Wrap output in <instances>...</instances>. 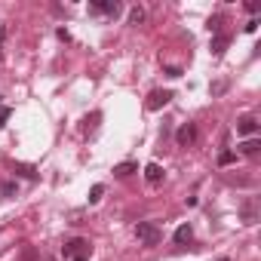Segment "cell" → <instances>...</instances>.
<instances>
[{"label": "cell", "mask_w": 261, "mask_h": 261, "mask_svg": "<svg viewBox=\"0 0 261 261\" xmlns=\"http://www.w3.org/2000/svg\"><path fill=\"white\" fill-rule=\"evenodd\" d=\"M169 98H172L169 89H154V92L148 95V111H160V108H166Z\"/></svg>", "instance_id": "6"}, {"label": "cell", "mask_w": 261, "mask_h": 261, "mask_svg": "<svg viewBox=\"0 0 261 261\" xmlns=\"http://www.w3.org/2000/svg\"><path fill=\"white\" fill-rule=\"evenodd\" d=\"M145 178H148L151 185H157V181L163 178V166H160V163H148V166H145Z\"/></svg>", "instance_id": "9"}, {"label": "cell", "mask_w": 261, "mask_h": 261, "mask_svg": "<svg viewBox=\"0 0 261 261\" xmlns=\"http://www.w3.org/2000/svg\"><path fill=\"white\" fill-rule=\"evenodd\" d=\"M218 261H227V258H218Z\"/></svg>", "instance_id": "23"}, {"label": "cell", "mask_w": 261, "mask_h": 261, "mask_svg": "<svg viewBox=\"0 0 261 261\" xmlns=\"http://www.w3.org/2000/svg\"><path fill=\"white\" fill-rule=\"evenodd\" d=\"M13 172H19V175H25V178H37V169H34V166H22V163H19V166H13Z\"/></svg>", "instance_id": "15"}, {"label": "cell", "mask_w": 261, "mask_h": 261, "mask_svg": "<svg viewBox=\"0 0 261 261\" xmlns=\"http://www.w3.org/2000/svg\"><path fill=\"white\" fill-rule=\"evenodd\" d=\"M74 261H86V255H77V258H74Z\"/></svg>", "instance_id": "22"}, {"label": "cell", "mask_w": 261, "mask_h": 261, "mask_svg": "<svg viewBox=\"0 0 261 261\" xmlns=\"http://www.w3.org/2000/svg\"><path fill=\"white\" fill-rule=\"evenodd\" d=\"M258 151H261V142H258V139H246V142L240 145V154H246V157H255Z\"/></svg>", "instance_id": "12"}, {"label": "cell", "mask_w": 261, "mask_h": 261, "mask_svg": "<svg viewBox=\"0 0 261 261\" xmlns=\"http://www.w3.org/2000/svg\"><path fill=\"white\" fill-rule=\"evenodd\" d=\"M0 59H4V53H0Z\"/></svg>", "instance_id": "24"}, {"label": "cell", "mask_w": 261, "mask_h": 261, "mask_svg": "<svg viewBox=\"0 0 261 261\" xmlns=\"http://www.w3.org/2000/svg\"><path fill=\"white\" fill-rule=\"evenodd\" d=\"M221 25H224V16H212V19H209V25H206V28H209V31H212V34H221Z\"/></svg>", "instance_id": "14"}, {"label": "cell", "mask_w": 261, "mask_h": 261, "mask_svg": "<svg viewBox=\"0 0 261 261\" xmlns=\"http://www.w3.org/2000/svg\"><path fill=\"white\" fill-rule=\"evenodd\" d=\"M123 7L120 0H95V4H89V13L92 16H117Z\"/></svg>", "instance_id": "2"}, {"label": "cell", "mask_w": 261, "mask_h": 261, "mask_svg": "<svg viewBox=\"0 0 261 261\" xmlns=\"http://www.w3.org/2000/svg\"><path fill=\"white\" fill-rule=\"evenodd\" d=\"M145 22V10L142 7H136L133 13H129V25H142Z\"/></svg>", "instance_id": "16"}, {"label": "cell", "mask_w": 261, "mask_h": 261, "mask_svg": "<svg viewBox=\"0 0 261 261\" xmlns=\"http://www.w3.org/2000/svg\"><path fill=\"white\" fill-rule=\"evenodd\" d=\"M227 43H230V37H227V34H215V37H212V56H224Z\"/></svg>", "instance_id": "8"}, {"label": "cell", "mask_w": 261, "mask_h": 261, "mask_svg": "<svg viewBox=\"0 0 261 261\" xmlns=\"http://www.w3.org/2000/svg\"><path fill=\"white\" fill-rule=\"evenodd\" d=\"M0 197H4V200H13V197H16V181H4V185H0Z\"/></svg>", "instance_id": "13"}, {"label": "cell", "mask_w": 261, "mask_h": 261, "mask_svg": "<svg viewBox=\"0 0 261 261\" xmlns=\"http://www.w3.org/2000/svg\"><path fill=\"white\" fill-rule=\"evenodd\" d=\"M4 40H7V25H0V46H4Z\"/></svg>", "instance_id": "21"}, {"label": "cell", "mask_w": 261, "mask_h": 261, "mask_svg": "<svg viewBox=\"0 0 261 261\" xmlns=\"http://www.w3.org/2000/svg\"><path fill=\"white\" fill-rule=\"evenodd\" d=\"M233 160H237V154H233V151H221V154H218V166H230Z\"/></svg>", "instance_id": "17"}, {"label": "cell", "mask_w": 261, "mask_h": 261, "mask_svg": "<svg viewBox=\"0 0 261 261\" xmlns=\"http://www.w3.org/2000/svg\"><path fill=\"white\" fill-rule=\"evenodd\" d=\"M243 221H246V224H255V221H258V203H255V200H246V203H243Z\"/></svg>", "instance_id": "7"}, {"label": "cell", "mask_w": 261, "mask_h": 261, "mask_svg": "<svg viewBox=\"0 0 261 261\" xmlns=\"http://www.w3.org/2000/svg\"><path fill=\"white\" fill-rule=\"evenodd\" d=\"M136 237H139L142 246H160V240H163V227H160L157 221H139Z\"/></svg>", "instance_id": "1"}, {"label": "cell", "mask_w": 261, "mask_h": 261, "mask_svg": "<svg viewBox=\"0 0 261 261\" xmlns=\"http://www.w3.org/2000/svg\"><path fill=\"white\" fill-rule=\"evenodd\" d=\"M255 133H258V120H255L252 114H243V117L237 120V136H246V139H255Z\"/></svg>", "instance_id": "3"}, {"label": "cell", "mask_w": 261, "mask_h": 261, "mask_svg": "<svg viewBox=\"0 0 261 261\" xmlns=\"http://www.w3.org/2000/svg\"><path fill=\"white\" fill-rule=\"evenodd\" d=\"M10 114H13L10 108H4V105H0V129H4V126H7V120H10Z\"/></svg>", "instance_id": "19"}, {"label": "cell", "mask_w": 261, "mask_h": 261, "mask_svg": "<svg viewBox=\"0 0 261 261\" xmlns=\"http://www.w3.org/2000/svg\"><path fill=\"white\" fill-rule=\"evenodd\" d=\"M65 258H77V255H89V243L86 240H80V237H74V240H68L65 243Z\"/></svg>", "instance_id": "5"}, {"label": "cell", "mask_w": 261, "mask_h": 261, "mask_svg": "<svg viewBox=\"0 0 261 261\" xmlns=\"http://www.w3.org/2000/svg\"><path fill=\"white\" fill-rule=\"evenodd\" d=\"M101 194H105V185H92V191H89V203H98Z\"/></svg>", "instance_id": "18"}, {"label": "cell", "mask_w": 261, "mask_h": 261, "mask_svg": "<svg viewBox=\"0 0 261 261\" xmlns=\"http://www.w3.org/2000/svg\"><path fill=\"white\" fill-rule=\"evenodd\" d=\"M46 261H53V258H46Z\"/></svg>", "instance_id": "25"}, {"label": "cell", "mask_w": 261, "mask_h": 261, "mask_svg": "<svg viewBox=\"0 0 261 261\" xmlns=\"http://www.w3.org/2000/svg\"><path fill=\"white\" fill-rule=\"evenodd\" d=\"M133 172H139V166H136L133 160H126V163H117V166H114V175H117V178H126V175H133Z\"/></svg>", "instance_id": "11"}, {"label": "cell", "mask_w": 261, "mask_h": 261, "mask_svg": "<svg viewBox=\"0 0 261 261\" xmlns=\"http://www.w3.org/2000/svg\"><path fill=\"white\" fill-rule=\"evenodd\" d=\"M191 240H194V227H191V224H181V227L175 230V243H178V246H188Z\"/></svg>", "instance_id": "10"}, {"label": "cell", "mask_w": 261, "mask_h": 261, "mask_svg": "<svg viewBox=\"0 0 261 261\" xmlns=\"http://www.w3.org/2000/svg\"><path fill=\"white\" fill-rule=\"evenodd\" d=\"M175 142H178V148H191L197 142V126L194 123H185L178 133H175Z\"/></svg>", "instance_id": "4"}, {"label": "cell", "mask_w": 261, "mask_h": 261, "mask_svg": "<svg viewBox=\"0 0 261 261\" xmlns=\"http://www.w3.org/2000/svg\"><path fill=\"white\" fill-rule=\"evenodd\" d=\"M246 31H249V34H255V31H258V19H252V22H246Z\"/></svg>", "instance_id": "20"}]
</instances>
